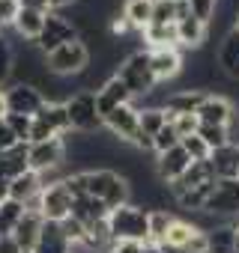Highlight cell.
Segmentation results:
<instances>
[{
    "label": "cell",
    "instance_id": "cell-1",
    "mask_svg": "<svg viewBox=\"0 0 239 253\" xmlns=\"http://www.w3.org/2000/svg\"><path fill=\"white\" fill-rule=\"evenodd\" d=\"M108 229L114 241H150V209L126 203L108 214Z\"/></svg>",
    "mask_w": 239,
    "mask_h": 253
},
{
    "label": "cell",
    "instance_id": "cell-2",
    "mask_svg": "<svg viewBox=\"0 0 239 253\" xmlns=\"http://www.w3.org/2000/svg\"><path fill=\"white\" fill-rule=\"evenodd\" d=\"M117 78L129 86L132 101H135V98H147V95L159 86V81H156V75H153V66H150V51L132 54L123 66H120Z\"/></svg>",
    "mask_w": 239,
    "mask_h": 253
},
{
    "label": "cell",
    "instance_id": "cell-3",
    "mask_svg": "<svg viewBox=\"0 0 239 253\" xmlns=\"http://www.w3.org/2000/svg\"><path fill=\"white\" fill-rule=\"evenodd\" d=\"M78 39H81V33L72 27V21H69L63 12H45V27H42V33H39V39H36L33 45L48 57V54H54L60 45L78 42Z\"/></svg>",
    "mask_w": 239,
    "mask_h": 253
},
{
    "label": "cell",
    "instance_id": "cell-4",
    "mask_svg": "<svg viewBox=\"0 0 239 253\" xmlns=\"http://www.w3.org/2000/svg\"><path fill=\"white\" fill-rule=\"evenodd\" d=\"M66 107H69L72 128L78 134H96L99 128H105V119L96 110V92H78L66 101Z\"/></svg>",
    "mask_w": 239,
    "mask_h": 253
},
{
    "label": "cell",
    "instance_id": "cell-5",
    "mask_svg": "<svg viewBox=\"0 0 239 253\" xmlns=\"http://www.w3.org/2000/svg\"><path fill=\"white\" fill-rule=\"evenodd\" d=\"M87 66H90V51H87V45L81 39L78 42H66L54 54H48V69L54 75H63V78H75Z\"/></svg>",
    "mask_w": 239,
    "mask_h": 253
},
{
    "label": "cell",
    "instance_id": "cell-6",
    "mask_svg": "<svg viewBox=\"0 0 239 253\" xmlns=\"http://www.w3.org/2000/svg\"><path fill=\"white\" fill-rule=\"evenodd\" d=\"M66 161V143L63 137H51L45 143H30L27 152V164L33 173H45V170H57Z\"/></svg>",
    "mask_w": 239,
    "mask_h": 253
},
{
    "label": "cell",
    "instance_id": "cell-7",
    "mask_svg": "<svg viewBox=\"0 0 239 253\" xmlns=\"http://www.w3.org/2000/svg\"><path fill=\"white\" fill-rule=\"evenodd\" d=\"M6 95V107L9 113H24V116H36L45 107V95L33 86V84H9L3 89Z\"/></svg>",
    "mask_w": 239,
    "mask_h": 253
},
{
    "label": "cell",
    "instance_id": "cell-8",
    "mask_svg": "<svg viewBox=\"0 0 239 253\" xmlns=\"http://www.w3.org/2000/svg\"><path fill=\"white\" fill-rule=\"evenodd\" d=\"M203 211L218 214V217H224V220L233 217V214H239V182H236V179H218V185H215V191L209 194Z\"/></svg>",
    "mask_w": 239,
    "mask_h": 253
},
{
    "label": "cell",
    "instance_id": "cell-9",
    "mask_svg": "<svg viewBox=\"0 0 239 253\" xmlns=\"http://www.w3.org/2000/svg\"><path fill=\"white\" fill-rule=\"evenodd\" d=\"M39 214L45 220H54V223H60L72 214V194L66 191L63 182L39 191Z\"/></svg>",
    "mask_w": 239,
    "mask_h": 253
},
{
    "label": "cell",
    "instance_id": "cell-10",
    "mask_svg": "<svg viewBox=\"0 0 239 253\" xmlns=\"http://www.w3.org/2000/svg\"><path fill=\"white\" fill-rule=\"evenodd\" d=\"M105 128L108 134H114L117 140H123V143H132L135 134H138V104H123V107H117L105 116Z\"/></svg>",
    "mask_w": 239,
    "mask_h": 253
},
{
    "label": "cell",
    "instance_id": "cell-11",
    "mask_svg": "<svg viewBox=\"0 0 239 253\" xmlns=\"http://www.w3.org/2000/svg\"><path fill=\"white\" fill-rule=\"evenodd\" d=\"M150 66L156 81H174L182 72V48H153L150 51Z\"/></svg>",
    "mask_w": 239,
    "mask_h": 253
},
{
    "label": "cell",
    "instance_id": "cell-12",
    "mask_svg": "<svg viewBox=\"0 0 239 253\" xmlns=\"http://www.w3.org/2000/svg\"><path fill=\"white\" fill-rule=\"evenodd\" d=\"M123 104H132V92H129V86L120 81V78H111V81L96 92V110H99L102 119H105L111 110L123 107Z\"/></svg>",
    "mask_w": 239,
    "mask_h": 253
},
{
    "label": "cell",
    "instance_id": "cell-13",
    "mask_svg": "<svg viewBox=\"0 0 239 253\" xmlns=\"http://www.w3.org/2000/svg\"><path fill=\"white\" fill-rule=\"evenodd\" d=\"M197 119H200L203 125H230V119H233V104H230L224 95L206 92L203 104L197 107Z\"/></svg>",
    "mask_w": 239,
    "mask_h": 253
},
{
    "label": "cell",
    "instance_id": "cell-14",
    "mask_svg": "<svg viewBox=\"0 0 239 253\" xmlns=\"http://www.w3.org/2000/svg\"><path fill=\"white\" fill-rule=\"evenodd\" d=\"M215 60H218V69L224 72L227 81H239V30H230L218 42Z\"/></svg>",
    "mask_w": 239,
    "mask_h": 253
},
{
    "label": "cell",
    "instance_id": "cell-15",
    "mask_svg": "<svg viewBox=\"0 0 239 253\" xmlns=\"http://www.w3.org/2000/svg\"><path fill=\"white\" fill-rule=\"evenodd\" d=\"M188 167H191V158L185 155L182 146H174V149H168L165 155L156 158V173H159L162 182H177Z\"/></svg>",
    "mask_w": 239,
    "mask_h": 253
},
{
    "label": "cell",
    "instance_id": "cell-16",
    "mask_svg": "<svg viewBox=\"0 0 239 253\" xmlns=\"http://www.w3.org/2000/svg\"><path fill=\"white\" fill-rule=\"evenodd\" d=\"M108 214H111V209L105 206V200H96V197H75V200H72V217L81 220L87 229H90L93 223L108 220Z\"/></svg>",
    "mask_w": 239,
    "mask_h": 253
},
{
    "label": "cell",
    "instance_id": "cell-17",
    "mask_svg": "<svg viewBox=\"0 0 239 253\" xmlns=\"http://www.w3.org/2000/svg\"><path fill=\"white\" fill-rule=\"evenodd\" d=\"M177 36H179V48H182V51H197V48L206 45L209 30H206V21L188 15V18H182V21L177 24Z\"/></svg>",
    "mask_w": 239,
    "mask_h": 253
},
{
    "label": "cell",
    "instance_id": "cell-18",
    "mask_svg": "<svg viewBox=\"0 0 239 253\" xmlns=\"http://www.w3.org/2000/svg\"><path fill=\"white\" fill-rule=\"evenodd\" d=\"M27 152H30V143H18L6 152H0V179L3 182H12L15 176L27 173L30 164H27Z\"/></svg>",
    "mask_w": 239,
    "mask_h": 253
},
{
    "label": "cell",
    "instance_id": "cell-19",
    "mask_svg": "<svg viewBox=\"0 0 239 253\" xmlns=\"http://www.w3.org/2000/svg\"><path fill=\"white\" fill-rule=\"evenodd\" d=\"M42 223H45V217H42L39 211H24V217H21L18 226L12 229L15 244H18L21 250H30V253H33V247H36V241H39V232H42Z\"/></svg>",
    "mask_w": 239,
    "mask_h": 253
},
{
    "label": "cell",
    "instance_id": "cell-20",
    "mask_svg": "<svg viewBox=\"0 0 239 253\" xmlns=\"http://www.w3.org/2000/svg\"><path fill=\"white\" fill-rule=\"evenodd\" d=\"M209 164L215 170V179H236L239 176V146L227 143V146L209 152Z\"/></svg>",
    "mask_w": 239,
    "mask_h": 253
},
{
    "label": "cell",
    "instance_id": "cell-21",
    "mask_svg": "<svg viewBox=\"0 0 239 253\" xmlns=\"http://www.w3.org/2000/svg\"><path fill=\"white\" fill-rule=\"evenodd\" d=\"M203 98H206L203 89H177V92H171V98L165 104V113H168V119H174L179 113H197Z\"/></svg>",
    "mask_w": 239,
    "mask_h": 253
},
{
    "label": "cell",
    "instance_id": "cell-22",
    "mask_svg": "<svg viewBox=\"0 0 239 253\" xmlns=\"http://www.w3.org/2000/svg\"><path fill=\"white\" fill-rule=\"evenodd\" d=\"M42 27H45V12H42V9H30V6H21L18 18H15V24H12V30H15L21 39H27V42H36L39 33H42Z\"/></svg>",
    "mask_w": 239,
    "mask_h": 253
},
{
    "label": "cell",
    "instance_id": "cell-23",
    "mask_svg": "<svg viewBox=\"0 0 239 253\" xmlns=\"http://www.w3.org/2000/svg\"><path fill=\"white\" fill-rule=\"evenodd\" d=\"M33 253H69V241H66L60 223H54V220L42 223V232H39V241H36Z\"/></svg>",
    "mask_w": 239,
    "mask_h": 253
},
{
    "label": "cell",
    "instance_id": "cell-24",
    "mask_svg": "<svg viewBox=\"0 0 239 253\" xmlns=\"http://www.w3.org/2000/svg\"><path fill=\"white\" fill-rule=\"evenodd\" d=\"M144 42L153 48H179L177 24H147L144 27Z\"/></svg>",
    "mask_w": 239,
    "mask_h": 253
},
{
    "label": "cell",
    "instance_id": "cell-25",
    "mask_svg": "<svg viewBox=\"0 0 239 253\" xmlns=\"http://www.w3.org/2000/svg\"><path fill=\"white\" fill-rule=\"evenodd\" d=\"M39 191H42V185H39V173H33V170L15 176V179L9 182V197L18 200V203H24V206H27L33 197H39Z\"/></svg>",
    "mask_w": 239,
    "mask_h": 253
},
{
    "label": "cell",
    "instance_id": "cell-26",
    "mask_svg": "<svg viewBox=\"0 0 239 253\" xmlns=\"http://www.w3.org/2000/svg\"><path fill=\"white\" fill-rule=\"evenodd\" d=\"M168 125V113L165 107H138V131L147 137H156Z\"/></svg>",
    "mask_w": 239,
    "mask_h": 253
},
{
    "label": "cell",
    "instance_id": "cell-27",
    "mask_svg": "<svg viewBox=\"0 0 239 253\" xmlns=\"http://www.w3.org/2000/svg\"><path fill=\"white\" fill-rule=\"evenodd\" d=\"M39 116L48 119V125H51L60 137L72 131V119H69V107H66V104H51V101H45V107L39 110Z\"/></svg>",
    "mask_w": 239,
    "mask_h": 253
},
{
    "label": "cell",
    "instance_id": "cell-28",
    "mask_svg": "<svg viewBox=\"0 0 239 253\" xmlns=\"http://www.w3.org/2000/svg\"><path fill=\"white\" fill-rule=\"evenodd\" d=\"M114 179H117V170H108V167L87 170V197L102 200V197L108 194V188L114 185Z\"/></svg>",
    "mask_w": 239,
    "mask_h": 253
},
{
    "label": "cell",
    "instance_id": "cell-29",
    "mask_svg": "<svg viewBox=\"0 0 239 253\" xmlns=\"http://www.w3.org/2000/svg\"><path fill=\"white\" fill-rule=\"evenodd\" d=\"M24 211H27V206L18 203V200H12V197L6 203H0V238L12 235V229L18 226V220L24 217Z\"/></svg>",
    "mask_w": 239,
    "mask_h": 253
},
{
    "label": "cell",
    "instance_id": "cell-30",
    "mask_svg": "<svg viewBox=\"0 0 239 253\" xmlns=\"http://www.w3.org/2000/svg\"><path fill=\"white\" fill-rule=\"evenodd\" d=\"M197 232H200V229H197V226H191L185 217H177V220H174V226L168 229V238H165L162 244H168V247H174V250H185V244H188Z\"/></svg>",
    "mask_w": 239,
    "mask_h": 253
},
{
    "label": "cell",
    "instance_id": "cell-31",
    "mask_svg": "<svg viewBox=\"0 0 239 253\" xmlns=\"http://www.w3.org/2000/svg\"><path fill=\"white\" fill-rule=\"evenodd\" d=\"M123 15L129 18V24L135 30H144L153 21V3H150V0H126Z\"/></svg>",
    "mask_w": 239,
    "mask_h": 253
},
{
    "label": "cell",
    "instance_id": "cell-32",
    "mask_svg": "<svg viewBox=\"0 0 239 253\" xmlns=\"http://www.w3.org/2000/svg\"><path fill=\"white\" fill-rule=\"evenodd\" d=\"M174 214L168 209H150V241L153 244H162L168 238V229L174 226Z\"/></svg>",
    "mask_w": 239,
    "mask_h": 253
},
{
    "label": "cell",
    "instance_id": "cell-33",
    "mask_svg": "<svg viewBox=\"0 0 239 253\" xmlns=\"http://www.w3.org/2000/svg\"><path fill=\"white\" fill-rule=\"evenodd\" d=\"M197 137L209 146V152H215V149H221V146L230 143V128H227V125H203L200 122Z\"/></svg>",
    "mask_w": 239,
    "mask_h": 253
},
{
    "label": "cell",
    "instance_id": "cell-34",
    "mask_svg": "<svg viewBox=\"0 0 239 253\" xmlns=\"http://www.w3.org/2000/svg\"><path fill=\"white\" fill-rule=\"evenodd\" d=\"M105 200V206L114 211V209H120V206H126V203H132V188H129V179H123V176H117L114 179V185L108 188V194L102 197Z\"/></svg>",
    "mask_w": 239,
    "mask_h": 253
},
{
    "label": "cell",
    "instance_id": "cell-35",
    "mask_svg": "<svg viewBox=\"0 0 239 253\" xmlns=\"http://www.w3.org/2000/svg\"><path fill=\"white\" fill-rule=\"evenodd\" d=\"M179 140H182V137L177 134V128H174V122H168L165 128H162V131H159V134L153 137V152H156V155H165L168 149L179 146Z\"/></svg>",
    "mask_w": 239,
    "mask_h": 253
},
{
    "label": "cell",
    "instance_id": "cell-36",
    "mask_svg": "<svg viewBox=\"0 0 239 253\" xmlns=\"http://www.w3.org/2000/svg\"><path fill=\"white\" fill-rule=\"evenodd\" d=\"M3 122L12 128V134L21 140V143H27L30 140V128H33V116H24V113H6L3 116Z\"/></svg>",
    "mask_w": 239,
    "mask_h": 253
},
{
    "label": "cell",
    "instance_id": "cell-37",
    "mask_svg": "<svg viewBox=\"0 0 239 253\" xmlns=\"http://www.w3.org/2000/svg\"><path fill=\"white\" fill-rule=\"evenodd\" d=\"M150 24H177V3L174 0H156Z\"/></svg>",
    "mask_w": 239,
    "mask_h": 253
},
{
    "label": "cell",
    "instance_id": "cell-38",
    "mask_svg": "<svg viewBox=\"0 0 239 253\" xmlns=\"http://www.w3.org/2000/svg\"><path fill=\"white\" fill-rule=\"evenodd\" d=\"M168 122H174V128H177L179 137H191V134H197V128H200L197 113H179V116H174V119H168Z\"/></svg>",
    "mask_w": 239,
    "mask_h": 253
},
{
    "label": "cell",
    "instance_id": "cell-39",
    "mask_svg": "<svg viewBox=\"0 0 239 253\" xmlns=\"http://www.w3.org/2000/svg\"><path fill=\"white\" fill-rule=\"evenodd\" d=\"M179 146L185 149V155L191 158V161H206L209 158V146L197 137V134H191V137H182L179 140Z\"/></svg>",
    "mask_w": 239,
    "mask_h": 253
},
{
    "label": "cell",
    "instance_id": "cell-40",
    "mask_svg": "<svg viewBox=\"0 0 239 253\" xmlns=\"http://www.w3.org/2000/svg\"><path fill=\"white\" fill-rule=\"evenodd\" d=\"M51 137H60L51 125H48V119H42L39 113L33 116V128H30V140L27 143H45V140H51Z\"/></svg>",
    "mask_w": 239,
    "mask_h": 253
},
{
    "label": "cell",
    "instance_id": "cell-41",
    "mask_svg": "<svg viewBox=\"0 0 239 253\" xmlns=\"http://www.w3.org/2000/svg\"><path fill=\"white\" fill-rule=\"evenodd\" d=\"M21 12V0H0V30H9Z\"/></svg>",
    "mask_w": 239,
    "mask_h": 253
},
{
    "label": "cell",
    "instance_id": "cell-42",
    "mask_svg": "<svg viewBox=\"0 0 239 253\" xmlns=\"http://www.w3.org/2000/svg\"><path fill=\"white\" fill-rule=\"evenodd\" d=\"M60 229H63V235H66V241H69V244H75V241L87 238V226H84L81 220H75L72 214H69L66 220H60Z\"/></svg>",
    "mask_w": 239,
    "mask_h": 253
},
{
    "label": "cell",
    "instance_id": "cell-43",
    "mask_svg": "<svg viewBox=\"0 0 239 253\" xmlns=\"http://www.w3.org/2000/svg\"><path fill=\"white\" fill-rule=\"evenodd\" d=\"M188 6H191V15L200 18V21H212L215 9H218V0H188Z\"/></svg>",
    "mask_w": 239,
    "mask_h": 253
},
{
    "label": "cell",
    "instance_id": "cell-44",
    "mask_svg": "<svg viewBox=\"0 0 239 253\" xmlns=\"http://www.w3.org/2000/svg\"><path fill=\"white\" fill-rule=\"evenodd\" d=\"M18 143H21V140L12 134V128H9L3 119H0V152H6V149H12V146H18Z\"/></svg>",
    "mask_w": 239,
    "mask_h": 253
},
{
    "label": "cell",
    "instance_id": "cell-45",
    "mask_svg": "<svg viewBox=\"0 0 239 253\" xmlns=\"http://www.w3.org/2000/svg\"><path fill=\"white\" fill-rule=\"evenodd\" d=\"M144 244L141 241H114L111 244V253H141Z\"/></svg>",
    "mask_w": 239,
    "mask_h": 253
},
{
    "label": "cell",
    "instance_id": "cell-46",
    "mask_svg": "<svg viewBox=\"0 0 239 253\" xmlns=\"http://www.w3.org/2000/svg\"><path fill=\"white\" fill-rule=\"evenodd\" d=\"M0 253H21V247L15 244L12 235H3V238H0Z\"/></svg>",
    "mask_w": 239,
    "mask_h": 253
},
{
    "label": "cell",
    "instance_id": "cell-47",
    "mask_svg": "<svg viewBox=\"0 0 239 253\" xmlns=\"http://www.w3.org/2000/svg\"><path fill=\"white\" fill-rule=\"evenodd\" d=\"M75 3H78V0H48V9L51 12H63V9H69Z\"/></svg>",
    "mask_w": 239,
    "mask_h": 253
},
{
    "label": "cell",
    "instance_id": "cell-48",
    "mask_svg": "<svg viewBox=\"0 0 239 253\" xmlns=\"http://www.w3.org/2000/svg\"><path fill=\"white\" fill-rule=\"evenodd\" d=\"M6 200H9V182L0 179V203H6Z\"/></svg>",
    "mask_w": 239,
    "mask_h": 253
},
{
    "label": "cell",
    "instance_id": "cell-49",
    "mask_svg": "<svg viewBox=\"0 0 239 253\" xmlns=\"http://www.w3.org/2000/svg\"><path fill=\"white\" fill-rule=\"evenodd\" d=\"M9 113V107H6V95H3V89H0V119H3Z\"/></svg>",
    "mask_w": 239,
    "mask_h": 253
},
{
    "label": "cell",
    "instance_id": "cell-50",
    "mask_svg": "<svg viewBox=\"0 0 239 253\" xmlns=\"http://www.w3.org/2000/svg\"><path fill=\"white\" fill-rule=\"evenodd\" d=\"M141 253H162V247H159V244H153V241H147Z\"/></svg>",
    "mask_w": 239,
    "mask_h": 253
},
{
    "label": "cell",
    "instance_id": "cell-51",
    "mask_svg": "<svg viewBox=\"0 0 239 253\" xmlns=\"http://www.w3.org/2000/svg\"><path fill=\"white\" fill-rule=\"evenodd\" d=\"M236 30H239V21H236Z\"/></svg>",
    "mask_w": 239,
    "mask_h": 253
},
{
    "label": "cell",
    "instance_id": "cell-52",
    "mask_svg": "<svg viewBox=\"0 0 239 253\" xmlns=\"http://www.w3.org/2000/svg\"><path fill=\"white\" fill-rule=\"evenodd\" d=\"M150 3H156V0H150Z\"/></svg>",
    "mask_w": 239,
    "mask_h": 253
},
{
    "label": "cell",
    "instance_id": "cell-53",
    "mask_svg": "<svg viewBox=\"0 0 239 253\" xmlns=\"http://www.w3.org/2000/svg\"><path fill=\"white\" fill-rule=\"evenodd\" d=\"M0 36H3V30H0Z\"/></svg>",
    "mask_w": 239,
    "mask_h": 253
},
{
    "label": "cell",
    "instance_id": "cell-54",
    "mask_svg": "<svg viewBox=\"0 0 239 253\" xmlns=\"http://www.w3.org/2000/svg\"><path fill=\"white\" fill-rule=\"evenodd\" d=\"M236 182H239V176H236Z\"/></svg>",
    "mask_w": 239,
    "mask_h": 253
},
{
    "label": "cell",
    "instance_id": "cell-55",
    "mask_svg": "<svg viewBox=\"0 0 239 253\" xmlns=\"http://www.w3.org/2000/svg\"><path fill=\"white\" fill-rule=\"evenodd\" d=\"M174 3H177V0H174Z\"/></svg>",
    "mask_w": 239,
    "mask_h": 253
},
{
    "label": "cell",
    "instance_id": "cell-56",
    "mask_svg": "<svg viewBox=\"0 0 239 253\" xmlns=\"http://www.w3.org/2000/svg\"><path fill=\"white\" fill-rule=\"evenodd\" d=\"M233 253H236V250H233Z\"/></svg>",
    "mask_w": 239,
    "mask_h": 253
}]
</instances>
